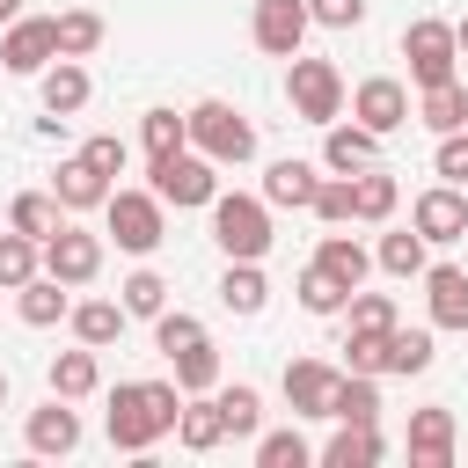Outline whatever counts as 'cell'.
I'll return each mask as SVG.
<instances>
[{"mask_svg": "<svg viewBox=\"0 0 468 468\" xmlns=\"http://www.w3.org/2000/svg\"><path fill=\"white\" fill-rule=\"evenodd\" d=\"M15 15H22V0H0V29H7V22H15Z\"/></svg>", "mask_w": 468, "mask_h": 468, "instance_id": "681fc988", "label": "cell"}, {"mask_svg": "<svg viewBox=\"0 0 468 468\" xmlns=\"http://www.w3.org/2000/svg\"><path fill=\"white\" fill-rule=\"evenodd\" d=\"M410 468H453V410H410Z\"/></svg>", "mask_w": 468, "mask_h": 468, "instance_id": "e0dca14e", "label": "cell"}, {"mask_svg": "<svg viewBox=\"0 0 468 468\" xmlns=\"http://www.w3.org/2000/svg\"><path fill=\"white\" fill-rule=\"evenodd\" d=\"M37 95H44V110H51V117H80V110H88V95H95V80H88V66H80V58H51V66L37 73Z\"/></svg>", "mask_w": 468, "mask_h": 468, "instance_id": "ac0fdd59", "label": "cell"}, {"mask_svg": "<svg viewBox=\"0 0 468 468\" xmlns=\"http://www.w3.org/2000/svg\"><path fill=\"white\" fill-rule=\"evenodd\" d=\"M212 395H219L227 439H256V431H263V395H256L249 380H234V388H212Z\"/></svg>", "mask_w": 468, "mask_h": 468, "instance_id": "d6a6232c", "label": "cell"}, {"mask_svg": "<svg viewBox=\"0 0 468 468\" xmlns=\"http://www.w3.org/2000/svg\"><path fill=\"white\" fill-rule=\"evenodd\" d=\"M351 373H388V336H373V329H351Z\"/></svg>", "mask_w": 468, "mask_h": 468, "instance_id": "7dc6e473", "label": "cell"}, {"mask_svg": "<svg viewBox=\"0 0 468 468\" xmlns=\"http://www.w3.org/2000/svg\"><path fill=\"white\" fill-rule=\"evenodd\" d=\"M66 322H73V336H80V344L110 351V344L124 336V322H132V314H124V300H73V314H66Z\"/></svg>", "mask_w": 468, "mask_h": 468, "instance_id": "f546056e", "label": "cell"}, {"mask_svg": "<svg viewBox=\"0 0 468 468\" xmlns=\"http://www.w3.org/2000/svg\"><path fill=\"white\" fill-rule=\"evenodd\" d=\"M219 307H227V314H263V307H271L263 263H227V271H219Z\"/></svg>", "mask_w": 468, "mask_h": 468, "instance_id": "f1b7e54d", "label": "cell"}, {"mask_svg": "<svg viewBox=\"0 0 468 468\" xmlns=\"http://www.w3.org/2000/svg\"><path fill=\"white\" fill-rule=\"evenodd\" d=\"M190 146L205 161H219V168H241V161H256V124L234 102L205 95V102H190Z\"/></svg>", "mask_w": 468, "mask_h": 468, "instance_id": "3957f363", "label": "cell"}, {"mask_svg": "<svg viewBox=\"0 0 468 468\" xmlns=\"http://www.w3.org/2000/svg\"><path fill=\"white\" fill-rule=\"evenodd\" d=\"M373 161H380V132H366L358 117H351V124H344V117L322 124V168H329V176H358V168H373Z\"/></svg>", "mask_w": 468, "mask_h": 468, "instance_id": "5bb4252c", "label": "cell"}, {"mask_svg": "<svg viewBox=\"0 0 468 468\" xmlns=\"http://www.w3.org/2000/svg\"><path fill=\"white\" fill-rule=\"evenodd\" d=\"M183 417V388L176 380H117L110 388V410H102V431L117 453H154Z\"/></svg>", "mask_w": 468, "mask_h": 468, "instance_id": "6da1fadb", "label": "cell"}, {"mask_svg": "<svg viewBox=\"0 0 468 468\" xmlns=\"http://www.w3.org/2000/svg\"><path fill=\"white\" fill-rule=\"evenodd\" d=\"M102 234H110L124 256H154V249L168 241V205L154 197V183H146V190H110V205H102Z\"/></svg>", "mask_w": 468, "mask_h": 468, "instance_id": "277c9868", "label": "cell"}, {"mask_svg": "<svg viewBox=\"0 0 468 468\" xmlns=\"http://www.w3.org/2000/svg\"><path fill=\"white\" fill-rule=\"evenodd\" d=\"M168 366H176V388H183V395H212V388H219V351H212V336L190 344V351H176Z\"/></svg>", "mask_w": 468, "mask_h": 468, "instance_id": "74e56055", "label": "cell"}, {"mask_svg": "<svg viewBox=\"0 0 468 468\" xmlns=\"http://www.w3.org/2000/svg\"><path fill=\"white\" fill-rule=\"evenodd\" d=\"M51 58H58V22L51 15H15L7 37H0V66L22 73V80H37Z\"/></svg>", "mask_w": 468, "mask_h": 468, "instance_id": "ba28073f", "label": "cell"}, {"mask_svg": "<svg viewBox=\"0 0 468 468\" xmlns=\"http://www.w3.org/2000/svg\"><path fill=\"white\" fill-rule=\"evenodd\" d=\"M431 358H439L431 329H402V322L388 329V373H402V380H410V373H424Z\"/></svg>", "mask_w": 468, "mask_h": 468, "instance_id": "8d00e7d4", "label": "cell"}, {"mask_svg": "<svg viewBox=\"0 0 468 468\" xmlns=\"http://www.w3.org/2000/svg\"><path fill=\"white\" fill-rule=\"evenodd\" d=\"M0 402H7V366H0Z\"/></svg>", "mask_w": 468, "mask_h": 468, "instance_id": "816d5d0a", "label": "cell"}, {"mask_svg": "<svg viewBox=\"0 0 468 468\" xmlns=\"http://www.w3.org/2000/svg\"><path fill=\"white\" fill-rule=\"evenodd\" d=\"M314 190H322V168H314V161H300V154H285V161H271V168H263V197H271V205H285V212H307V205H314Z\"/></svg>", "mask_w": 468, "mask_h": 468, "instance_id": "d6986e66", "label": "cell"}, {"mask_svg": "<svg viewBox=\"0 0 468 468\" xmlns=\"http://www.w3.org/2000/svg\"><path fill=\"white\" fill-rule=\"evenodd\" d=\"M388 446H380V424H336V439L314 453L322 468H373Z\"/></svg>", "mask_w": 468, "mask_h": 468, "instance_id": "1f68e13d", "label": "cell"}, {"mask_svg": "<svg viewBox=\"0 0 468 468\" xmlns=\"http://www.w3.org/2000/svg\"><path fill=\"white\" fill-rule=\"evenodd\" d=\"M190 344H205V322L183 314V307H161V314H154V351L176 358V351H190Z\"/></svg>", "mask_w": 468, "mask_h": 468, "instance_id": "60d3db41", "label": "cell"}, {"mask_svg": "<svg viewBox=\"0 0 468 468\" xmlns=\"http://www.w3.org/2000/svg\"><path fill=\"white\" fill-rule=\"evenodd\" d=\"M336 380H344V373H336L329 358H292L278 388H285V410H292V417H329V395H336Z\"/></svg>", "mask_w": 468, "mask_h": 468, "instance_id": "4fadbf2b", "label": "cell"}, {"mask_svg": "<svg viewBox=\"0 0 468 468\" xmlns=\"http://www.w3.org/2000/svg\"><path fill=\"white\" fill-rule=\"evenodd\" d=\"M292 73H285V102H292V117L300 124H336L344 117V73H336V58H285Z\"/></svg>", "mask_w": 468, "mask_h": 468, "instance_id": "5b68a950", "label": "cell"}, {"mask_svg": "<svg viewBox=\"0 0 468 468\" xmlns=\"http://www.w3.org/2000/svg\"><path fill=\"white\" fill-rule=\"evenodd\" d=\"M7 227H15V234H29V241H51V234L66 227V205H58V190H22V197L7 205Z\"/></svg>", "mask_w": 468, "mask_h": 468, "instance_id": "4316f807", "label": "cell"}, {"mask_svg": "<svg viewBox=\"0 0 468 468\" xmlns=\"http://www.w3.org/2000/svg\"><path fill=\"white\" fill-rule=\"evenodd\" d=\"M37 271H44V241H29V234H15V227H7V234H0V285H7V292H22Z\"/></svg>", "mask_w": 468, "mask_h": 468, "instance_id": "836d02e7", "label": "cell"}, {"mask_svg": "<svg viewBox=\"0 0 468 468\" xmlns=\"http://www.w3.org/2000/svg\"><path fill=\"white\" fill-rule=\"evenodd\" d=\"M22 439H29V453H73L80 446V410L66 402V395H51L44 410H29V424H22Z\"/></svg>", "mask_w": 468, "mask_h": 468, "instance_id": "2e32d148", "label": "cell"}, {"mask_svg": "<svg viewBox=\"0 0 468 468\" xmlns=\"http://www.w3.org/2000/svg\"><path fill=\"white\" fill-rule=\"evenodd\" d=\"M402 58H410V80H417V88L453 80V66H461V37H453V22L417 15V22L402 29Z\"/></svg>", "mask_w": 468, "mask_h": 468, "instance_id": "52a82bcc", "label": "cell"}, {"mask_svg": "<svg viewBox=\"0 0 468 468\" xmlns=\"http://www.w3.org/2000/svg\"><path fill=\"white\" fill-rule=\"evenodd\" d=\"M410 227H417L431 249H446V241H468V190H461V183H431V190H417V205H410Z\"/></svg>", "mask_w": 468, "mask_h": 468, "instance_id": "9c48e42d", "label": "cell"}, {"mask_svg": "<svg viewBox=\"0 0 468 468\" xmlns=\"http://www.w3.org/2000/svg\"><path fill=\"white\" fill-rule=\"evenodd\" d=\"M95 388H102V358H95V344H80V351H58V358H51V395L88 402Z\"/></svg>", "mask_w": 468, "mask_h": 468, "instance_id": "4dcf8cb0", "label": "cell"}, {"mask_svg": "<svg viewBox=\"0 0 468 468\" xmlns=\"http://www.w3.org/2000/svg\"><path fill=\"white\" fill-rule=\"evenodd\" d=\"M344 314H351V329H373V336H388V329L402 322L388 292H351V307H344Z\"/></svg>", "mask_w": 468, "mask_h": 468, "instance_id": "ee69618b", "label": "cell"}, {"mask_svg": "<svg viewBox=\"0 0 468 468\" xmlns=\"http://www.w3.org/2000/svg\"><path fill=\"white\" fill-rule=\"evenodd\" d=\"M417 124L424 132H468V88L461 80H439V88H417Z\"/></svg>", "mask_w": 468, "mask_h": 468, "instance_id": "603a6c76", "label": "cell"}, {"mask_svg": "<svg viewBox=\"0 0 468 468\" xmlns=\"http://www.w3.org/2000/svg\"><path fill=\"white\" fill-rule=\"evenodd\" d=\"M424 314H431V329H468V271L461 263H424Z\"/></svg>", "mask_w": 468, "mask_h": 468, "instance_id": "9a60e30c", "label": "cell"}, {"mask_svg": "<svg viewBox=\"0 0 468 468\" xmlns=\"http://www.w3.org/2000/svg\"><path fill=\"white\" fill-rule=\"evenodd\" d=\"M51 190H58V205H66V212H102L117 183H110V176H95V168L73 154V161H58V168H51Z\"/></svg>", "mask_w": 468, "mask_h": 468, "instance_id": "ffe728a7", "label": "cell"}, {"mask_svg": "<svg viewBox=\"0 0 468 468\" xmlns=\"http://www.w3.org/2000/svg\"><path fill=\"white\" fill-rule=\"evenodd\" d=\"M314 263H322V271H329L336 285H351V292H358V285H366V271H373V249H366L358 234H322Z\"/></svg>", "mask_w": 468, "mask_h": 468, "instance_id": "83f0119b", "label": "cell"}, {"mask_svg": "<svg viewBox=\"0 0 468 468\" xmlns=\"http://www.w3.org/2000/svg\"><path fill=\"white\" fill-rule=\"evenodd\" d=\"M51 22H58V58H88V51L110 37L95 7H66V15H51Z\"/></svg>", "mask_w": 468, "mask_h": 468, "instance_id": "e575fe53", "label": "cell"}, {"mask_svg": "<svg viewBox=\"0 0 468 468\" xmlns=\"http://www.w3.org/2000/svg\"><path fill=\"white\" fill-rule=\"evenodd\" d=\"M314 461V446L285 424V431H256V468H307Z\"/></svg>", "mask_w": 468, "mask_h": 468, "instance_id": "b9f144b4", "label": "cell"}, {"mask_svg": "<svg viewBox=\"0 0 468 468\" xmlns=\"http://www.w3.org/2000/svg\"><path fill=\"white\" fill-rule=\"evenodd\" d=\"M424 263H431V241L417 227H395L373 241V271H388V278H424Z\"/></svg>", "mask_w": 468, "mask_h": 468, "instance_id": "cb8c5ba5", "label": "cell"}, {"mask_svg": "<svg viewBox=\"0 0 468 468\" xmlns=\"http://www.w3.org/2000/svg\"><path fill=\"white\" fill-rule=\"evenodd\" d=\"M117 300H124V314H139V322H154V314H161V307H168V278H161V271H146V263H139V271H132V278H124V285H117Z\"/></svg>", "mask_w": 468, "mask_h": 468, "instance_id": "f35d334b", "label": "cell"}, {"mask_svg": "<svg viewBox=\"0 0 468 468\" xmlns=\"http://www.w3.org/2000/svg\"><path fill=\"white\" fill-rule=\"evenodd\" d=\"M44 271L51 278H66V285H88L95 271H102V234H88V227H58L51 241H44Z\"/></svg>", "mask_w": 468, "mask_h": 468, "instance_id": "7c38bea8", "label": "cell"}, {"mask_svg": "<svg viewBox=\"0 0 468 468\" xmlns=\"http://www.w3.org/2000/svg\"><path fill=\"white\" fill-rule=\"evenodd\" d=\"M307 29H314L307 0H256V15H249V37H256V51H271V58H300Z\"/></svg>", "mask_w": 468, "mask_h": 468, "instance_id": "30bf717a", "label": "cell"}, {"mask_svg": "<svg viewBox=\"0 0 468 468\" xmlns=\"http://www.w3.org/2000/svg\"><path fill=\"white\" fill-rule=\"evenodd\" d=\"M351 117H358L366 132H380V139H388V132H402L417 110H410V88H402L395 73H373V80H358V88H351Z\"/></svg>", "mask_w": 468, "mask_h": 468, "instance_id": "8fae6325", "label": "cell"}, {"mask_svg": "<svg viewBox=\"0 0 468 468\" xmlns=\"http://www.w3.org/2000/svg\"><path fill=\"white\" fill-rule=\"evenodd\" d=\"M351 205H358V219H366V227H380V219H395L402 183H395V176L373 161V168H358V176H351Z\"/></svg>", "mask_w": 468, "mask_h": 468, "instance_id": "484cf974", "label": "cell"}, {"mask_svg": "<svg viewBox=\"0 0 468 468\" xmlns=\"http://www.w3.org/2000/svg\"><path fill=\"white\" fill-rule=\"evenodd\" d=\"M453 37H461V58H468V15H461V22H453Z\"/></svg>", "mask_w": 468, "mask_h": 468, "instance_id": "f907efd6", "label": "cell"}, {"mask_svg": "<svg viewBox=\"0 0 468 468\" xmlns=\"http://www.w3.org/2000/svg\"><path fill=\"white\" fill-rule=\"evenodd\" d=\"M139 139H146V161L154 154H183L190 146V110H146L139 117Z\"/></svg>", "mask_w": 468, "mask_h": 468, "instance_id": "d590c367", "label": "cell"}, {"mask_svg": "<svg viewBox=\"0 0 468 468\" xmlns=\"http://www.w3.org/2000/svg\"><path fill=\"white\" fill-rule=\"evenodd\" d=\"M205 212H212V241L227 249V263H263L271 256V197L263 190L256 197L249 190H219Z\"/></svg>", "mask_w": 468, "mask_h": 468, "instance_id": "7a4b0ae2", "label": "cell"}, {"mask_svg": "<svg viewBox=\"0 0 468 468\" xmlns=\"http://www.w3.org/2000/svg\"><path fill=\"white\" fill-rule=\"evenodd\" d=\"M300 307H307V314H344V307H351V285H336L322 263H307V271H300Z\"/></svg>", "mask_w": 468, "mask_h": 468, "instance_id": "ab89813d", "label": "cell"}, {"mask_svg": "<svg viewBox=\"0 0 468 468\" xmlns=\"http://www.w3.org/2000/svg\"><path fill=\"white\" fill-rule=\"evenodd\" d=\"M176 439H183L190 453H212V446H227V417H219V395H183Z\"/></svg>", "mask_w": 468, "mask_h": 468, "instance_id": "d4e9b609", "label": "cell"}, {"mask_svg": "<svg viewBox=\"0 0 468 468\" xmlns=\"http://www.w3.org/2000/svg\"><path fill=\"white\" fill-rule=\"evenodd\" d=\"M146 176H154V197H161V205H212V197H219V161H205L197 146L154 154Z\"/></svg>", "mask_w": 468, "mask_h": 468, "instance_id": "8992f818", "label": "cell"}, {"mask_svg": "<svg viewBox=\"0 0 468 468\" xmlns=\"http://www.w3.org/2000/svg\"><path fill=\"white\" fill-rule=\"evenodd\" d=\"M80 161H88L95 176H110V183H117L132 154H124V139H117V132H95V139H80Z\"/></svg>", "mask_w": 468, "mask_h": 468, "instance_id": "f6af8a7d", "label": "cell"}, {"mask_svg": "<svg viewBox=\"0 0 468 468\" xmlns=\"http://www.w3.org/2000/svg\"><path fill=\"white\" fill-rule=\"evenodd\" d=\"M322 227H351L358 219V205H351V176H322V190H314V205H307Z\"/></svg>", "mask_w": 468, "mask_h": 468, "instance_id": "7bdbcfd3", "label": "cell"}, {"mask_svg": "<svg viewBox=\"0 0 468 468\" xmlns=\"http://www.w3.org/2000/svg\"><path fill=\"white\" fill-rule=\"evenodd\" d=\"M431 176H439V183H468V132H446V139H439Z\"/></svg>", "mask_w": 468, "mask_h": 468, "instance_id": "bcb514c9", "label": "cell"}, {"mask_svg": "<svg viewBox=\"0 0 468 468\" xmlns=\"http://www.w3.org/2000/svg\"><path fill=\"white\" fill-rule=\"evenodd\" d=\"M329 424H380V373H351L344 366V380L329 395Z\"/></svg>", "mask_w": 468, "mask_h": 468, "instance_id": "7402d4cb", "label": "cell"}, {"mask_svg": "<svg viewBox=\"0 0 468 468\" xmlns=\"http://www.w3.org/2000/svg\"><path fill=\"white\" fill-rule=\"evenodd\" d=\"M314 29H358L366 22V0H307Z\"/></svg>", "mask_w": 468, "mask_h": 468, "instance_id": "c3c4849f", "label": "cell"}, {"mask_svg": "<svg viewBox=\"0 0 468 468\" xmlns=\"http://www.w3.org/2000/svg\"><path fill=\"white\" fill-rule=\"evenodd\" d=\"M15 314H22L29 329H51V322H66V314H73V292H66V278L37 271V278L15 292Z\"/></svg>", "mask_w": 468, "mask_h": 468, "instance_id": "44dd1931", "label": "cell"}]
</instances>
